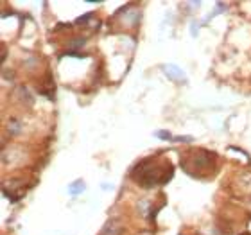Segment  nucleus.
Returning <instances> with one entry per match:
<instances>
[{
    "label": "nucleus",
    "instance_id": "1",
    "mask_svg": "<svg viewBox=\"0 0 251 235\" xmlns=\"http://www.w3.org/2000/svg\"><path fill=\"white\" fill-rule=\"evenodd\" d=\"M163 70H165V74H167L173 81H183L185 79V72L181 70V68L176 67V65H165Z\"/></svg>",
    "mask_w": 251,
    "mask_h": 235
},
{
    "label": "nucleus",
    "instance_id": "2",
    "mask_svg": "<svg viewBox=\"0 0 251 235\" xmlns=\"http://www.w3.org/2000/svg\"><path fill=\"white\" fill-rule=\"evenodd\" d=\"M84 182L83 180H75V182L72 183V185H70V187H68V194H72V196H77V194H81L84 190Z\"/></svg>",
    "mask_w": 251,
    "mask_h": 235
},
{
    "label": "nucleus",
    "instance_id": "3",
    "mask_svg": "<svg viewBox=\"0 0 251 235\" xmlns=\"http://www.w3.org/2000/svg\"><path fill=\"white\" fill-rule=\"evenodd\" d=\"M156 136H158V138H163V140H173V138H174L169 131H156Z\"/></svg>",
    "mask_w": 251,
    "mask_h": 235
},
{
    "label": "nucleus",
    "instance_id": "4",
    "mask_svg": "<svg viewBox=\"0 0 251 235\" xmlns=\"http://www.w3.org/2000/svg\"><path fill=\"white\" fill-rule=\"evenodd\" d=\"M174 142H181V144H188V142H194L192 136H174Z\"/></svg>",
    "mask_w": 251,
    "mask_h": 235
}]
</instances>
